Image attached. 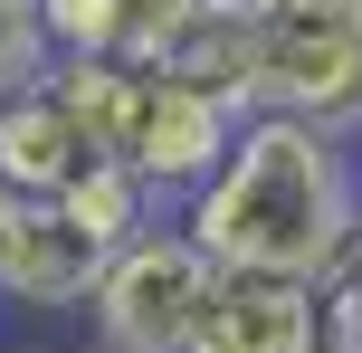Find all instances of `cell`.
Instances as JSON below:
<instances>
[{"label":"cell","mask_w":362,"mask_h":353,"mask_svg":"<svg viewBox=\"0 0 362 353\" xmlns=\"http://www.w3.org/2000/svg\"><path fill=\"white\" fill-rule=\"evenodd\" d=\"M219 296V258L172 220H153L144 239H124L95 277V306H86V344L95 353H191L200 316Z\"/></svg>","instance_id":"7a4b0ae2"},{"label":"cell","mask_w":362,"mask_h":353,"mask_svg":"<svg viewBox=\"0 0 362 353\" xmlns=\"http://www.w3.org/2000/svg\"><path fill=\"white\" fill-rule=\"evenodd\" d=\"M238 125H248V115H238L229 96L191 86V76L144 67V76H134V115H124V144H115V163H134V172H144V182L181 210L191 191H210V172L238 153Z\"/></svg>","instance_id":"3957f363"},{"label":"cell","mask_w":362,"mask_h":353,"mask_svg":"<svg viewBox=\"0 0 362 353\" xmlns=\"http://www.w3.org/2000/svg\"><path fill=\"white\" fill-rule=\"evenodd\" d=\"M257 115L362 144V29L334 19H257Z\"/></svg>","instance_id":"277c9868"},{"label":"cell","mask_w":362,"mask_h":353,"mask_svg":"<svg viewBox=\"0 0 362 353\" xmlns=\"http://www.w3.org/2000/svg\"><path fill=\"white\" fill-rule=\"evenodd\" d=\"M95 153V134L76 125V105L57 96V76H29V86L0 96V191L10 201H57Z\"/></svg>","instance_id":"8992f818"},{"label":"cell","mask_w":362,"mask_h":353,"mask_svg":"<svg viewBox=\"0 0 362 353\" xmlns=\"http://www.w3.org/2000/svg\"><path fill=\"white\" fill-rule=\"evenodd\" d=\"M200 19H210V0H115V57L124 67H163Z\"/></svg>","instance_id":"9c48e42d"},{"label":"cell","mask_w":362,"mask_h":353,"mask_svg":"<svg viewBox=\"0 0 362 353\" xmlns=\"http://www.w3.org/2000/svg\"><path fill=\"white\" fill-rule=\"evenodd\" d=\"M57 210H67V220L86 229L95 248H124V239H144L153 220H172V201H163V191H153V182H144L134 163H115V153L76 172V182L57 191Z\"/></svg>","instance_id":"ba28073f"},{"label":"cell","mask_w":362,"mask_h":353,"mask_svg":"<svg viewBox=\"0 0 362 353\" xmlns=\"http://www.w3.org/2000/svg\"><path fill=\"white\" fill-rule=\"evenodd\" d=\"M267 19H334V29H362V0H276Z\"/></svg>","instance_id":"7c38bea8"},{"label":"cell","mask_w":362,"mask_h":353,"mask_svg":"<svg viewBox=\"0 0 362 353\" xmlns=\"http://www.w3.org/2000/svg\"><path fill=\"white\" fill-rule=\"evenodd\" d=\"M210 10H238V19H267L276 0H210Z\"/></svg>","instance_id":"5bb4252c"},{"label":"cell","mask_w":362,"mask_h":353,"mask_svg":"<svg viewBox=\"0 0 362 353\" xmlns=\"http://www.w3.org/2000/svg\"><path fill=\"white\" fill-rule=\"evenodd\" d=\"M191 353H325L315 287H296V277H229L219 267V296L200 316Z\"/></svg>","instance_id":"52a82bcc"},{"label":"cell","mask_w":362,"mask_h":353,"mask_svg":"<svg viewBox=\"0 0 362 353\" xmlns=\"http://www.w3.org/2000/svg\"><path fill=\"white\" fill-rule=\"evenodd\" d=\"M0 353H95V344H67V335H29V344H0Z\"/></svg>","instance_id":"4fadbf2b"},{"label":"cell","mask_w":362,"mask_h":353,"mask_svg":"<svg viewBox=\"0 0 362 353\" xmlns=\"http://www.w3.org/2000/svg\"><path fill=\"white\" fill-rule=\"evenodd\" d=\"M48 0H0V96L29 86V76H48Z\"/></svg>","instance_id":"30bf717a"},{"label":"cell","mask_w":362,"mask_h":353,"mask_svg":"<svg viewBox=\"0 0 362 353\" xmlns=\"http://www.w3.org/2000/svg\"><path fill=\"white\" fill-rule=\"evenodd\" d=\"M115 248H95L57 201H0V306L19 316H86Z\"/></svg>","instance_id":"5b68a950"},{"label":"cell","mask_w":362,"mask_h":353,"mask_svg":"<svg viewBox=\"0 0 362 353\" xmlns=\"http://www.w3.org/2000/svg\"><path fill=\"white\" fill-rule=\"evenodd\" d=\"M315 316H325V353H362V248L315 287Z\"/></svg>","instance_id":"8fae6325"},{"label":"cell","mask_w":362,"mask_h":353,"mask_svg":"<svg viewBox=\"0 0 362 353\" xmlns=\"http://www.w3.org/2000/svg\"><path fill=\"white\" fill-rule=\"evenodd\" d=\"M181 229L229 277L325 287L362 248V144H334L296 115H248L238 153L210 172V191L181 201Z\"/></svg>","instance_id":"6da1fadb"}]
</instances>
